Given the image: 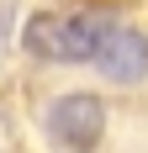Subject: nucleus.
<instances>
[{
    "label": "nucleus",
    "mask_w": 148,
    "mask_h": 153,
    "mask_svg": "<svg viewBox=\"0 0 148 153\" xmlns=\"http://www.w3.org/2000/svg\"><path fill=\"white\" fill-rule=\"evenodd\" d=\"M111 16H95V11H74V16H32L21 42H27L32 58L43 63H90L95 48H101Z\"/></svg>",
    "instance_id": "obj_1"
},
{
    "label": "nucleus",
    "mask_w": 148,
    "mask_h": 153,
    "mask_svg": "<svg viewBox=\"0 0 148 153\" xmlns=\"http://www.w3.org/2000/svg\"><path fill=\"white\" fill-rule=\"evenodd\" d=\"M106 132V106L95 95H58L53 106H48V137L58 143V148H95Z\"/></svg>",
    "instance_id": "obj_2"
},
{
    "label": "nucleus",
    "mask_w": 148,
    "mask_h": 153,
    "mask_svg": "<svg viewBox=\"0 0 148 153\" xmlns=\"http://www.w3.org/2000/svg\"><path fill=\"white\" fill-rule=\"evenodd\" d=\"M90 63H95V69L111 79V85H138V79L148 74V37H143L138 27H122V21H111Z\"/></svg>",
    "instance_id": "obj_3"
}]
</instances>
